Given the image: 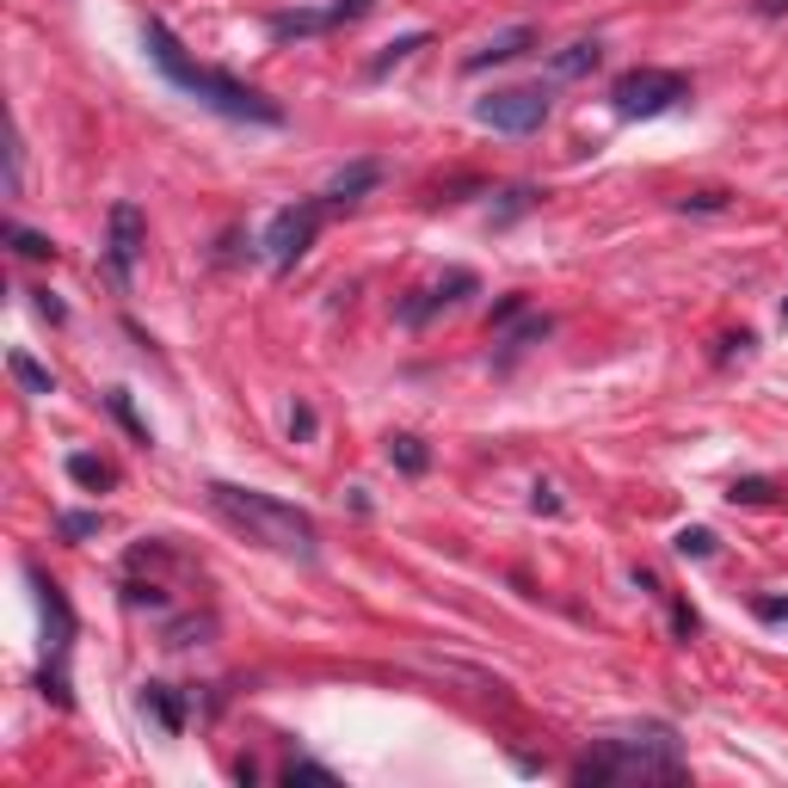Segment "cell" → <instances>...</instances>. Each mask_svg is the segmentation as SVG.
<instances>
[{
	"mask_svg": "<svg viewBox=\"0 0 788 788\" xmlns=\"http://www.w3.org/2000/svg\"><path fill=\"white\" fill-rule=\"evenodd\" d=\"M142 50H148L154 68L173 80L185 99H197L204 112L229 117V124H266V130H277V124H284V105H277V99H266L259 87L222 75V68H210V62H192V56H185V43L173 38V25H167V20H142Z\"/></svg>",
	"mask_w": 788,
	"mask_h": 788,
	"instance_id": "cell-1",
	"label": "cell"
},
{
	"mask_svg": "<svg viewBox=\"0 0 788 788\" xmlns=\"http://www.w3.org/2000/svg\"><path fill=\"white\" fill-rule=\"evenodd\" d=\"M210 505H216V518H229L241 537L271 548V555L302 560V567L321 560V530H314V518L302 505L277 500V493H259V487H234V481H210Z\"/></svg>",
	"mask_w": 788,
	"mask_h": 788,
	"instance_id": "cell-2",
	"label": "cell"
},
{
	"mask_svg": "<svg viewBox=\"0 0 788 788\" xmlns=\"http://www.w3.org/2000/svg\"><path fill=\"white\" fill-rule=\"evenodd\" d=\"M573 783H677L684 776V746L666 721H641V727L610 733L597 751H585L573 770Z\"/></svg>",
	"mask_w": 788,
	"mask_h": 788,
	"instance_id": "cell-3",
	"label": "cell"
},
{
	"mask_svg": "<svg viewBox=\"0 0 788 788\" xmlns=\"http://www.w3.org/2000/svg\"><path fill=\"white\" fill-rule=\"evenodd\" d=\"M690 99V80L677 75V68H629V75H616L610 80V105H616V117H666V112H677Z\"/></svg>",
	"mask_w": 788,
	"mask_h": 788,
	"instance_id": "cell-4",
	"label": "cell"
},
{
	"mask_svg": "<svg viewBox=\"0 0 788 788\" xmlns=\"http://www.w3.org/2000/svg\"><path fill=\"white\" fill-rule=\"evenodd\" d=\"M327 197H296V204H284V210L266 222V259L271 271H296V259H302L308 247H314V234H321V222H327Z\"/></svg>",
	"mask_w": 788,
	"mask_h": 788,
	"instance_id": "cell-5",
	"label": "cell"
},
{
	"mask_svg": "<svg viewBox=\"0 0 788 788\" xmlns=\"http://www.w3.org/2000/svg\"><path fill=\"white\" fill-rule=\"evenodd\" d=\"M487 130H505V135H530L548 124V87H500L475 105Z\"/></svg>",
	"mask_w": 788,
	"mask_h": 788,
	"instance_id": "cell-6",
	"label": "cell"
},
{
	"mask_svg": "<svg viewBox=\"0 0 788 788\" xmlns=\"http://www.w3.org/2000/svg\"><path fill=\"white\" fill-rule=\"evenodd\" d=\"M370 7H376V0H321V7H289V13H271L266 31L277 43H289V38H327V31H339V25L364 20Z\"/></svg>",
	"mask_w": 788,
	"mask_h": 788,
	"instance_id": "cell-7",
	"label": "cell"
},
{
	"mask_svg": "<svg viewBox=\"0 0 788 788\" xmlns=\"http://www.w3.org/2000/svg\"><path fill=\"white\" fill-rule=\"evenodd\" d=\"M105 222H112V234H105V266H112L117 284H130V277H135V259H142V247H148V216H142V204L117 197Z\"/></svg>",
	"mask_w": 788,
	"mask_h": 788,
	"instance_id": "cell-8",
	"label": "cell"
},
{
	"mask_svg": "<svg viewBox=\"0 0 788 788\" xmlns=\"http://www.w3.org/2000/svg\"><path fill=\"white\" fill-rule=\"evenodd\" d=\"M475 289H481V277H475V271H462V266H456V271H443L431 289H413V296L401 302V327H425L431 314L456 308L462 296H475Z\"/></svg>",
	"mask_w": 788,
	"mask_h": 788,
	"instance_id": "cell-9",
	"label": "cell"
},
{
	"mask_svg": "<svg viewBox=\"0 0 788 788\" xmlns=\"http://www.w3.org/2000/svg\"><path fill=\"white\" fill-rule=\"evenodd\" d=\"M537 25H512V31H493V38L481 43V50H468V75H487V68H505V62H518L524 50H537Z\"/></svg>",
	"mask_w": 788,
	"mask_h": 788,
	"instance_id": "cell-10",
	"label": "cell"
},
{
	"mask_svg": "<svg viewBox=\"0 0 788 788\" xmlns=\"http://www.w3.org/2000/svg\"><path fill=\"white\" fill-rule=\"evenodd\" d=\"M383 185V160H351V167H339V173L327 179V210H351V204H364L370 192Z\"/></svg>",
	"mask_w": 788,
	"mask_h": 788,
	"instance_id": "cell-11",
	"label": "cell"
},
{
	"mask_svg": "<svg viewBox=\"0 0 788 788\" xmlns=\"http://www.w3.org/2000/svg\"><path fill=\"white\" fill-rule=\"evenodd\" d=\"M548 333H555V321H548V314H530V308H524L518 321H505V327L493 333V346H500V370H512V364L524 358V351L542 346Z\"/></svg>",
	"mask_w": 788,
	"mask_h": 788,
	"instance_id": "cell-12",
	"label": "cell"
},
{
	"mask_svg": "<svg viewBox=\"0 0 788 788\" xmlns=\"http://www.w3.org/2000/svg\"><path fill=\"white\" fill-rule=\"evenodd\" d=\"M597 62H604V43H597V38H573L567 50L548 56V75H555V80H585V75H597Z\"/></svg>",
	"mask_w": 788,
	"mask_h": 788,
	"instance_id": "cell-13",
	"label": "cell"
},
{
	"mask_svg": "<svg viewBox=\"0 0 788 788\" xmlns=\"http://www.w3.org/2000/svg\"><path fill=\"white\" fill-rule=\"evenodd\" d=\"M142 709H148L167 733H185V696H179L173 684H142Z\"/></svg>",
	"mask_w": 788,
	"mask_h": 788,
	"instance_id": "cell-14",
	"label": "cell"
},
{
	"mask_svg": "<svg viewBox=\"0 0 788 788\" xmlns=\"http://www.w3.org/2000/svg\"><path fill=\"white\" fill-rule=\"evenodd\" d=\"M68 481L87 487V493H105V487L117 481V468L112 462H99L93 450H75V456H68Z\"/></svg>",
	"mask_w": 788,
	"mask_h": 788,
	"instance_id": "cell-15",
	"label": "cell"
},
{
	"mask_svg": "<svg viewBox=\"0 0 788 788\" xmlns=\"http://www.w3.org/2000/svg\"><path fill=\"white\" fill-rule=\"evenodd\" d=\"M7 247L20 253V259H31V266H56V241L38 229H20V222H7Z\"/></svg>",
	"mask_w": 788,
	"mask_h": 788,
	"instance_id": "cell-16",
	"label": "cell"
},
{
	"mask_svg": "<svg viewBox=\"0 0 788 788\" xmlns=\"http://www.w3.org/2000/svg\"><path fill=\"white\" fill-rule=\"evenodd\" d=\"M105 413H112V419L124 425V431H130V438L142 443V450H148V443H154L148 419H142V413H135V401H130V388H112V395H105Z\"/></svg>",
	"mask_w": 788,
	"mask_h": 788,
	"instance_id": "cell-17",
	"label": "cell"
},
{
	"mask_svg": "<svg viewBox=\"0 0 788 788\" xmlns=\"http://www.w3.org/2000/svg\"><path fill=\"white\" fill-rule=\"evenodd\" d=\"M388 462H395L401 475H425V468H431V450H425V438H413V431H395V438H388Z\"/></svg>",
	"mask_w": 788,
	"mask_h": 788,
	"instance_id": "cell-18",
	"label": "cell"
},
{
	"mask_svg": "<svg viewBox=\"0 0 788 788\" xmlns=\"http://www.w3.org/2000/svg\"><path fill=\"white\" fill-rule=\"evenodd\" d=\"M7 370H13V383H20L25 395H56V376H50V370H43L31 351H13V358H7Z\"/></svg>",
	"mask_w": 788,
	"mask_h": 788,
	"instance_id": "cell-19",
	"label": "cell"
},
{
	"mask_svg": "<svg viewBox=\"0 0 788 788\" xmlns=\"http://www.w3.org/2000/svg\"><path fill=\"white\" fill-rule=\"evenodd\" d=\"M425 43H431V31H406V38L383 43V56L370 62V75H388V68H395V62H406V56H419Z\"/></svg>",
	"mask_w": 788,
	"mask_h": 788,
	"instance_id": "cell-20",
	"label": "cell"
},
{
	"mask_svg": "<svg viewBox=\"0 0 788 788\" xmlns=\"http://www.w3.org/2000/svg\"><path fill=\"white\" fill-rule=\"evenodd\" d=\"M733 505H770L776 500V481H764V475H739V481L727 487Z\"/></svg>",
	"mask_w": 788,
	"mask_h": 788,
	"instance_id": "cell-21",
	"label": "cell"
},
{
	"mask_svg": "<svg viewBox=\"0 0 788 788\" xmlns=\"http://www.w3.org/2000/svg\"><path fill=\"white\" fill-rule=\"evenodd\" d=\"M99 530H105L99 512H62V518H56V537L62 542H87V537H99Z\"/></svg>",
	"mask_w": 788,
	"mask_h": 788,
	"instance_id": "cell-22",
	"label": "cell"
},
{
	"mask_svg": "<svg viewBox=\"0 0 788 788\" xmlns=\"http://www.w3.org/2000/svg\"><path fill=\"white\" fill-rule=\"evenodd\" d=\"M537 185H512V192H505V204H500V210H493V222H518V216L524 210H537Z\"/></svg>",
	"mask_w": 788,
	"mask_h": 788,
	"instance_id": "cell-23",
	"label": "cell"
},
{
	"mask_svg": "<svg viewBox=\"0 0 788 788\" xmlns=\"http://www.w3.org/2000/svg\"><path fill=\"white\" fill-rule=\"evenodd\" d=\"M314 431H321V413L308 401H296L289 406V443H314Z\"/></svg>",
	"mask_w": 788,
	"mask_h": 788,
	"instance_id": "cell-24",
	"label": "cell"
},
{
	"mask_svg": "<svg viewBox=\"0 0 788 788\" xmlns=\"http://www.w3.org/2000/svg\"><path fill=\"white\" fill-rule=\"evenodd\" d=\"M677 555L684 560H709L714 555V530H702V524H696V530H677Z\"/></svg>",
	"mask_w": 788,
	"mask_h": 788,
	"instance_id": "cell-25",
	"label": "cell"
},
{
	"mask_svg": "<svg viewBox=\"0 0 788 788\" xmlns=\"http://www.w3.org/2000/svg\"><path fill=\"white\" fill-rule=\"evenodd\" d=\"M284 783H289V788H296V783H321V788H333L339 776H333L327 764H302V758H289V764H284Z\"/></svg>",
	"mask_w": 788,
	"mask_h": 788,
	"instance_id": "cell-26",
	"label": "cell"
},
{
	"mask_svg": "<svg viewBox=\"0 0 788 788\" xmlns=\"http://www.w3.org/2000/svg\"><path fill=\"white\" fill-rule=\"evenodd\" d=\"M124 604H130V610H142V604H148V610H167V592H160V585H142V579H124Z\"/></svg>",
	"mask_w": 788,
	"mask_h": 788,
	"instance_id": "cell-27",
	"label": "cell"
},
{
	"mask_svg": "<svg viewBox=\"0 0 788 788\" xmlns=\"http://www.w3.org/2000/svg\"><path fill=\"white\" fill-rule=\"evenodd\" d=\"M733 197L727 192H690V197H677V210H696V216H721Z\"/></svg>",
	"mask_w": 788,
	"mask_h": 788,
	"instance_id": "cell-28",
	"label": "cell"
},
{
	"mask_svg": "<svg viewBox=\"0 0 788 788\" xmlns=\"http://www.w3.org/2000/svg\"><path fill=\"white\" fill-rule=\"evenodd\" d=\"M524 308H530V302H524V296H500V302H493V314H487V333H500L505 321H518Z\"/></svg>",
	"mask_w": 788,
	"mask_h": 788,
	"instance_id": "cell-29",
	"label": "cell"
},
{
	"mask_svg": "<svg viewBox=\"0 0 788 788\" xmlns=\"http://www.w3.org/2000/svg\"><path fill=\"white\" fill-rule=\"evenodd\" d=\"M31 308H38V314L50 321V327H62V321H68V308H62L56 296H50V289H31Z\"/></svg>",
	"mask_w": 788,
	"mask_h": 788,
	"instance_id": "cell-30",
	"label": "cell"
},
{
	"mask_svg": "<svg viewBox=\"0 0 788 788\" xmlns=\"http://www.w3.org/2000/svg\"><path fill=\"white\" fill-rule=\"evenodd\" d=\"M758 616H764V622H783V616H788V597H758Z\"/></svg>",
	"mask_w": 788,
	"mask_h": 788,
	"instance_id": "cell-31",
	"label": "cell"
},
{
	"mask_svg": "<svg viewBox=\"0 0 788 788\" xmlns=\"http://www.w3.org/2000/svg\"><path fill=\"white\" fill-rule=\"evenodd\" d=\"M672 629H677V635H690V629H696V616H690V604H672Z\"/></svg>",
	"mask_w": 788,
	"mask_h": 788,
	"instance_id": "cell-32",
	"label": "cell"
},
{
	"mask_svg": "<svg viewBox=\"0 0 788 788\" xmlns=\"http://www.w3.org/2000/svg\"><path fill=\"white\" fill-rule=\"evenodd\" d=\"M758 13H764V20H776V13H788V0H758Z\"/></svg>",
	"mask_w": 788,
	"mask_h": 788,
	"instance_id": "cell-33",
	"label": "cell"
},
{
	"mask_svg": "<svg viewBox=\"0 0 788 788\" xmlns=\"http://www.w3.org/2000/svg\"><path fill=\"white\" fill-rule=\"evenodd\" d=\"M783 321H788V302H783Z\"/></svg>",
	"mask_w": 788,
	"mask_h": 788,
	"instance_id": "cell-34",
	"label": "cell"
}]
</instances>
